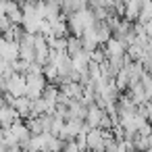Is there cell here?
<instances>
[{"label":"cell","instance_id":"6da1fadb","mask_svg":"<svg viewBox=\"0 0 152 152\" xmlns=\"http://www.w3.org/2000/svg\"><path fill=\"white\" fill-rule=\"evenodd\" d=\"M144 31H146L148 38H152V19H150L148 23H144Z\"/></svg>","mask_w":152,"mask_h":152}]
</instances>
